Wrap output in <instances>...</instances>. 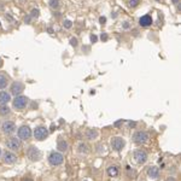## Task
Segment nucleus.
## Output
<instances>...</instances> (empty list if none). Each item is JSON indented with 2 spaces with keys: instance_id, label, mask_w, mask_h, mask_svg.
Wrapping results in <instances>:
<instances>
[{
  "instance_id": "0eeeda50",
  "label": "nucleus",
  "mask_w": 181,
  "mask_h": 181,
  "mask_svg": "<svg viewBox=\"0 0 181 181\" xmlns=\"http://www.w3.org/2000/svg\"><path fill=\"white\" fill-rule=\"evenodd\" d=\"M24 88H26V86L22 81H13V82L10 85V94L15 96V97L21 96L22 92L24 91Z\"/></svg>"
},
{
  "instance_id": "c85d7f7f",
  "label": "nucleus",
  "mask_w": 181,
  "mask_h": 181,
  "mask_svg": "<svg viewBox=\"0 0 181 181\" xmlns=\"http://www.w3.org/2000/svg\"><path fill=\"white\" fill-rule=\"evenodd\" d=\"M33 18H32V17H30V15H28L27 17H24V22L26 23H30V21H32Z\"/></svg>"
},
{
  "instance_id": "e433bc0d",
  "label": "nucleus",
  "mask_w": 181,
  "mask_h": 181,
  "mask_svg": "<svg viewBox=\"0 0 181 181\" xmlns=\"http://www.w3.org/2000/svg\"><path fill=\"white\" fill-rule=\"evenodd\" d=\"M83 181H87V180H83Z\"/></svg>"
},
{
  "instance_id": "f704fd0d",
  "label": "nucleus",
  "mask_w": 181,
  "mask_h": 181,
  "mask_svg": "<svg viewBox=\"0 0 181 181\" xmlns=\"http://www.w3.org/2000/svg\"><path fill=\"white\" fill-rule=\"evenodd\" d=\"M1 155H3V151H1V147H0V157H1Z\"/></svg>"
},
{
  "instance_id": "20e7f679",
  "label": "nucleus",
  "mask_w": 181,
  "mask_h": 181,
  "mask_svg": "<svg viewBox=\"0 0 181 181\" xmlns=\"http://www.w3.org/2000/svg\"><path fill=\"white\" fill-rule=\"evenodd\" d=\"M47 159H48V163H50L51 166L57 167V166L63 164L64 156H63V153L58 152V151H52V152L48 155V158Z\"/></svg>"
},
{
  "instance_id": "a878e982",
  "label": "nucleus",
  "mask_w": 181,
  "mask_h": 181,
  "mask_svg": "<svg viewBox=\"0 0 181 181\" xmlns=\"http://www.w3.org/2000/svg\"><path fill=\"white\" fill-rule=\"evenodd\" d=\"M63 26H64V28H67V29H70L73 27V22L70 21V20H65L63 22Z\"/></svg>"
},
{
  "instance_id": "f257e3e1",
  "label": "nucleus",
  "mask_w": 181,
  "mask_h": 181,
  "mask_svg": "<svg viewBox=\"0 0 181 181\" xmlns=\"http://www.w3.org/2000/svg\"><path fill=\"white\" fill-rule=\"evenodd\" d=\"M12 108L16 110V111H23L27 106H28V103H29V98L26 96H17L15 97V99H12Z\"/></svg>"
},
{
  "instance_id": "c756f323",
  "label": "nucleus",
  "mask_w": 181,
  "mask_h": 181,
  "mask_svg": "<svg viewBox=\"0 0 181 181\" xmlns=\"http://www.w3.org/2000/svg\"><path fill=\"white\" fill-rule=\"evenodd\" d=\"M97 40H98V38L96 36V35H91V41L94 44V42H97Z\"/></svg>"
},
{
  "instance_id": "7c9ffc66",
  "label": "nucleus",
  "mask_w": 181,
  "mask_h": 181,
  "mask_svg": "<svg viewBox=\"0 0 181 181\" xmlns=\"http://www.w3.org/2000/svg\"><path fill=\"white\" fill-rule=\"evenodd\" d=\"M166 181H176V179H175L174 176H169V178L166 179Z\"/></svg>"
},
{
  "instance_id": "aec40b11",
  "label": "nucleus",
  "mask_w": 181,
  "mask_h": 181,
  "mask_svg": "<svg viewBox=\"0 0 181 181\" xmlns=\"http://www.w3.org/2000/svg\"><path fill=\"white\" fill-rule=\"evenodd\" d=\"M106 173L110 178H115L118 175V168L116 166H110L108 169H106Z\"/></svg>"
},
{
  "instance_id": "1a4fd4ad",
  "label": "nucleus",
  "mask_w": 181,
  "mask_h": 181,
  "mask_svg": "<svg viewBox=\"0 0 181 181\" xmlns=\"http://www.w3.org/2000/svg\"><path fill=\"white\" fill-rule=\"evenodd\" d=\"M0 129H1L3 134H5V135H12L16 132V123L12 121H4Z\"/></svg>"
},
{
  "instance_id": "6ab92c4d",
  "label": "nucleus",
  "mask_w": 181,
  "mask_h": 181,
  "mask_svg": "<svg viewBox=\"0 0 181 181\" xmlns=\"http://www.w3.org/2000/svg\"><path fill=\"white\" fill-rule=\"evenodd\" d=\"M11 115V109L7 105H0V116L1 117H7Z\"/></svg>"
},
{
  "instance_id": "c9c22d12",
  "label": "nucleus",
  "mask_w": 181,
  "mask_h": 181,
  "mask_svg": "<svg viewBox=\"0 0 181 181\" xmlns=\"http://www.w3.org/2000/svg\"><path fill=\"white\" fill-rule=\"evenodd\" d=\"M1 65H3V62H1V61H0V67H1Z\"/></svg>"
},
{
  "instance_id": "4468645a",
  "label": "nucleus",
  "mask_w": 181,
  "mask_h": 181,
  "mask_svg": "<svg viewBox=\"0 0 181 181\" xmlns=\"http://www.w3.org/2000/svg\"><path fill=\"white\" fill-rule=\"evenodd\" d=\"M12 99H11L10 92L0 91V105H7Z\"/></svg>"
},
{
  "instance_id": "423d86ee",
  "label": "nucleus",
  "mask_w": 181,
  "mask_h": 181,
  "mask_svg": "<svg viewBox=\"0 0 181 181\" xmlns=\"http://www.w3.org/2000/svg\"><path fill=\"white\" fill-rule=\"evenodd\" d=\"M48 134H50L48 129L46 127H44V126L36 127L34 129V132H33V135H34L35 140H38V141H44L45 139H47Z\"/></svg>"
},
{
  "instance_id": "393cba45",
  "label": "nucleus",
  "mask_w": 181,
  "mask_h": 181,
  "mask_svg": "<svg viewBox=\"0 0 181 181\" xmlns=\"http://www.w3.org/2000/svg\"><path fill=\"white\" fill-rule=\"evenodd\" d=\"M69 42H70V45H71L73 47H77V45H79V41H77L76 38H70Z\"/></svg>"
},
{
  "instance_id": "bb28decb",
  "label": "nucleus",
  "mask_w": 181,
  "mask_h": 181,
  "mask_svg": "<svg viewBox=\"0 0 181 181\" xmlns=\"http://www.w3.org/2000/svg\"><path fill=\"white\" fill-rule=\"evenodd\" d=\"M100 39L103 40V41H108V39H109L108 34H106V33H103V34H102V36H100Z\"/></svg>"
},
{
  "instance_id": "39448f33",
  "label": "nucleus",
  "mask_w": 181,
  "mask_h": 181,
  "mask_svg": "<svg viewBox=\"0 0 181 181\" xmlns=\"http://www.w3.org/2000/svg\"><path fill=\"white\" fill-rule=\"evenodd\" d=\"M17 135H18V138L22 140V141H28V140L32 138L33 132H32V129H30V127H29V126L23 124V126H21L18 128V129H17Z\"/></svg>"
},
{
  "instance_id": "4be33fe9",
  "label": "nucleus",
  "mask_w": 181,
  "mask_h": 181,
  "mask_svg": "<svg viewBox=\"0 0 181 181\" xmlns=\"http://www.w3.org/2000/svg\"><path fill=\"white\" fill-rule=\"evenodd\" d=\"M50 7L51 9H53V10H57V9H59L61 6V4H59V0H50Z\"/></svg>"
},
{
  "instance_id": "412c9836",
  "label": "nucleus",
  "mask_w": 181,
  "mask_h": 181,
  "mask_svg": "<svg viewBox=\"0 0 181 181\" xmlns=\"http://www.w3.org/2000/svg\"><path fill=\"white\" fill-rule=\"evenodd\" d=\"M77 152H79V153H85V155H87V153L89 152V150H88V146H87L86 144L81 143V144L79 145V147H77Z\"/></svg>"
},
{
  "instance_id": "9d476101",
  "label": "nucleus",
  "mask_w": 181,
  "mask_h": 181,
  "mask_svg": "<svg viewBox=\"0 0 181 181\" xmlns=\"http://www.w3.org/2000/svg\"><path fill=\"white\" fill-rule=\"evenodd\" d=\"M110 145H111L112 150L115 151H121L126 146V140L122 138V137H114L110 141Z\"/></svg>"
},
{
  "instance_id": "f03ea898",
  "label": "nucleus",
  "mask_w": 181,
  "mask_h": 181,
  "mask_svg": "<svg viewBox=\"0 0 181 181\" xmlns=\"http://www.w3.org/2000/svg\"><path fill=\"white\" fill-rule=\"evenodd\" d=\"M5 144H6V147L12 152H18L22 149V140L18 137H10Z\"/></svg>"
},
{
  "instance_id": "ddd939ff",
  "label": "nucleus",
  "mask_w": 181,
  "mask_h": 181,
  "mask_svg": "<svg viewBox=\"0 0 181 181\" xmlns=\"http://www.w3.org/2000/svg\"><path fill=\"white\" fill-rule=\"evenodd\" d=\"M147 176L150 179H158L159 178V168L156 167V166H152V167H149L147 168Z\"/></svg>"
},
{
  "instance_id": "7ed1b4c3",
  "label": "nucleus",
  "mask_w": 181,
  "mask_h": 181,
  "mask_svg": "<svg viewBox=\"0 0 181 181\" xmlns=\"http://www.w3.org/2000/svg\"><path fill=\"white\" fill-rule=\"evenodd\" d=\"M27 157L29 158V161H32V162H39L42 158V152L35 146V145H32V146H29L27 150Z\"/></svg>"
},
{
  "instance_id": "2eb2a0df",
  "label": "nucleus",
  "mask_w": 181,
  "mask_h": 181,
  "mask_svg": "<svg viewBox=\"0 0 181 181\" xmlns=\"http://www.w3.org/2000/svg\"><path fill=\"white\" fill-rule=\"evenodd\" d=\"M152 17H151L150 15H145L143 17H140L139 20V26L140 27H150L151 24H152Z\"/></svg>"
},
{
  "instance_id": "dca6fc26",
  "label": "nucleus",
  "mask_w": 181,
  "mask_h": 181,
  "mask_svg": "<svg viewBox=\"0 0 181 181\" xmlns=\"http://www.w3.org/2000/svg\"><path fill=\"white\" fill-rule=\"evenodd\" d=\"M9 85H10V77L6 74L0 73V89H6Z\"/></svg>"
},
{
  "instance_id": "72a5a7b5",
  "label": "nucleus",
  "mask_w": 181,
  "mask_h": 181,
  "mask_svg": "<svg viewBox=\"0 0 181 181\" xmlns=\"http://www.w3.org/2000/svg\"><path fill=\"white\" fill-rule=\"evenodd\" d=\"M22 181H33L32 179H29V178H26V179H23Z\"/></svg>"
},
{
  "instance_id": "6e6552de",
  "label": "nucleus",
  "mask_w": 181,
  "mask_h": 181,
  "mask_svg": "<svg viewBox=\"0 0 181 181\" xmlns=\"http://www.w3.org/2000/svg\"><path fill=\"white\" fill-rule=\"evenodd\" d=\"M149 139H150L149 133L145 132V131H138L133 134V141L135 144H139V145L147 143Z\"/></svg>"
},
{
  "instance_id": "f3484780",
  "label": "nucleus",
  "mask_w": 181,
  "mask_h": 181,
  "mask_svg": "<svg viewBox=\"0 0 181 181\" xmlns=\"http://www.w3.org/2000/svg\"><path fill=\"white\" fill-rule=\"evenodd\" d=\"M68 147H69V145H68L67 140H64V139L58 140V143H57V150H58V152H61V153L67 152Z\"/></svg>"
},
{
  "instance_id": "2f4dec72",
  "label": "nucleus",
  "mask_w": 181,
  "mask_h": 181,
  "mask_svg": "<svg viewBox=\"0 0 181 181\" xmlns=\"http://www.w3.org/2000/svg\"><path fill=\"white\" fill-rule=\"evenodd\" d=\"M172 1H173V4H175V5L180 4V0H172Z\"/></svg>"
},
{
  "instance_id": "f8f14e48",
  "label": "nucleus",
  "mask_w": 181,
  "mask_h": 181,
  "mask_svg": "<svg viewBox=\"0 0 181 181\" xmlns=\"http://www.w3.org/2000/svg\"><path fill=\"white\" fill-rule=\"evenodd\" d=\"M133 157H134V161H135L138 164H144V163H146V161H147V158H149L146 151H144V150H141V149L137 150L135 152H134Z\"/></svg>"
},
{
  "instance_id": "b1692460",
  "label": "nucleus",
  "mask_w": 181,
  "mask_h": 181,
  "mask_svg": "<svg viewBox=\"0 0 181 181\" xmlns=\"http://www.w3.org/2000/svg\"><path fill=\"white\" fill-rule=\"evenodd\" d=\"M39 13H40V11H39L38 9H33V10L30 11V17H32V18H38Z\"/></svg>"
},
{
  "instance_id": "cd10ccee",
  "label": "nucleus",
  "mask_w": 181,
  "mask_h": 181,
  "mask_svg": "<svg viewBox=\"0 0 181 181\" xmlns=\"http://www.w3.org/2000/svg\"><path fill=\"white\" fill-rule=\"evenodd\" d=\"M99 23H100V24H105V23H106V17H100V18H99Z\"/></svg>"
},
{
  "instance_id": "a211bd4d",
  "label": "nucleus",
  "mask_w": 181,
  "mask_h": 181,
  "mask_svg": "<svg viewBox=\"0 0 181 181\" xmlns=\"http://www.w3.org/2000/svg\"><path fill=\"white\" fill-rule=\"evenodd\" d=\"M98 135H99V133L94 128L87 129V132H86V139H88V140H96L98 138Z\"/></svg>"
},
{
  "instance_id": "9b49d317",
  "label": "nucleus",
  "mask_w": 181,
  "mask_h": 181,
  "mask_svg": "<svg viewBox=\"0 0 181 181\" xmlns=\"http://www.w3.org/2000/svg\"><path fill=\"white\" fill-rule=\"evenodd\" d=\"M1 157H3V162L7 166H12L17 162V156L15 155V152H12V151H5V152L1 155Z\"/></svg>"
},
{
  "instance_id": "473e14b6",
  "label": "nucleus",
  "mask_w": 181,
  "mask_h": 181,
  "mask_svg": "<svg viewBox=\"0 0 181 181\" xmlns=\"http://www.w3.org/2000/svg\"><path fill=\"white\" fill-rule=\"evenodd\" d=\"M129 126H131V127H135L137 123H135V122H129Z\"/></svg>"
},
{
  "instance_id": "5701e85b",
  "label": "nucleus",
  "mask_w": 181,
  "mask_h": 181,
  "mask_svg": "<svg viewBox=\"0 0 181 181\" xmlns=\"http://www.w3.org/2000/svg\"><path fill=\"white\" fill-rule=\"evenodd\" d=\"M140 3H141L140 0H128V6L132 7V9H134V7L139 6V4H140Z\"/></svg>"
}]
</instances>
